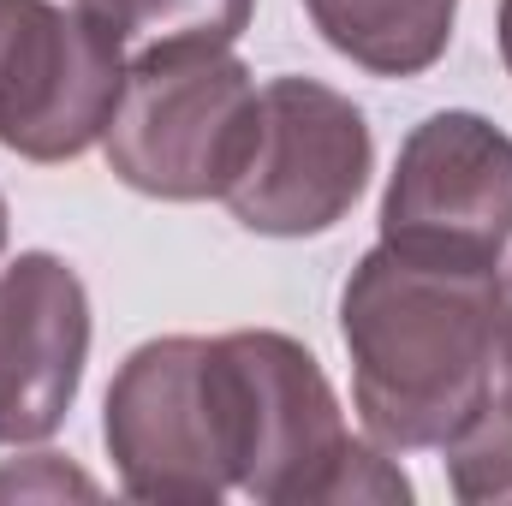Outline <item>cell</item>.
I'll return each mask as SVG.
<instances>
[{
    "instance_id": "obj_1",
    "label": "cell",
    "mask_w": 512,
    "mask_h": 506,
    "mask_svg": "<svg viewBox=\"0 0 512 506\" xmlns=\"http://www.w3.org/2000/svg\"><path fill=\"white\" fill-rule=\"evenodd\" d=\"M352 405L387 453L447 447L495 387L501 268L376 245L340 292Z\"/></svg>"
},
{
    "instance_id": "obj_2",
    "label": "cell",
    "mask_w": 512,
    "mask_h": 506,
    "mask_svg": "<svg viewBox=\"0 0 512 506\" xmlns=\"http://www.w3.org/2000/svg\"><path fill=\"white\" fill-rule=\"evenodd\" d=\"M233 489L262 506H399L411 477L358 441L316 352L274 328L215 334Z\"/></svg>"
},
{
    "instance_id": "obj_8",
    "label": "cell",
    "mask_w": 512,
    "mask_h": 506,
    "mask_svg": "<svg viewBox=\"0 0 512 506\" xmlns=\"http://www.w3.org/2000/svg\"><path fill=\"white\" fill-rule=\"evenodd\" d=\"M90 364V292L54 251L0 268V447L48 441Z\"/></svg>"
},
{
    "instance_id": "obj_13",
    "label": "cell",
    "mask_w": 512,
    "mask_h": 506,
    "mask_svg": "<svg viewBox=\"0 0 512 506\" xmlns=\"http://www.w3.org/2000/svg\"><path fill=\"white\" fill-rule=\"evenodd\" d=\"M495 376L512 387V268L501 274V346H495Z\"/></svg>"
},
{
    "instance_id": "obj_12",
    "label": "cell",
    "mask_w": 512,
    "mask_h": 506,
    "mask_svg": "<svg viewBox=\"0 0 512 506\" xmlns=\"http://www.w3.org/2000/svg\"><path fill=\"white\" fill-rule=\"evenodd\" d=\"M6 495H18V501H54V495H96V483L90 477H78L60 453H30L24 459V471H0V501Z\"/></svg>"
},
{
    "instance_id": "obj_7",
    "label": "cell",
    "mask_w": 512,
    "mask_h": 506,
    "mask_svg": "<svg viewBox=\"0 0 512 506\" xmlns=\"http://www.w3.org/2000/svg\"><path fill=\"white\" fill-rule=\"evenodd\" d=\"M382 239L411 256L501 268L512 245V137L471 108H441L399 143Z\"/></svg>"
},
{
    "instance_id": "obj_5",
    "label": "cell",
    "mask_w": 512,
    "mask_h": 506,
    "mask_svg": "<svg viewBox=\"0 0 512 506\" xmlns=\"http://www.w3.org/2000/svg\"><path fill=\"white\" fill-rule=\"evenodd\" d=\"M376 137L352 96L316 78H274L256 96V143L227 185V209L262 239L334 233L364 197Z\"/></svg>"
},
{
    "instance_id": "obj_6",
    "label": "cell",
    "mask_w": 512,
    "mask_h": 506,
    "mask_svg": "<svg viewBox=\"0 0 512 506\" xmlns=\"http://www.w3.org/2000/svg\"><path fill=\"white\" fill-rule=\"evenodd\" d=\"M126 66L84 6L0 0V149L42 167L78 161L114 120Z\"/></svg>"
},
{
    "instance_id": "obj_10",
    "label": "cell",
    "mask_w": 512,
    "mask_h": 506,
    "mask_svg": "<svg viewBox=\"0 0 512 506\" xmlns=\"http://www.w3.org/2000/svg\"><path fill=\"white\" fill-rule=\"evenodd\" d=\"M84 6L126 54L161 42H221L233 48L251 30L256 0H72Z\"/></svg>"
},
{
    "instance_id": "obj_11",
    "label": "cell",
    "mask_w": 512,
    "mask_h": 506,
    "mask_svg": "<svg viewBox=\"0 0 512 506\" xmlns=\"http://www.w3.org/2000/svg\"><path fill=\"white\" fill-rule=\"evenodd\" d=\"M447 453V483L465 506H501L512 501V387L495 381L477 417L441 447Z\"/></svg>"
},
{
    "instance_id": "obj_14",
    "label": "cell",
    "mask_w": 512,
    "mask_h": 506,
    "mask_svg": "<svg viewBox=\"0 0 512 506\" xmlns=\"http://www.w3.org/2000/svg\"><path fill=\"white\" fill-rule=\"evenodd\" d=\"M0 251H6V197H0Z\"/></svg>"
},
{
    "instance_id": "obj_4",
    "label": "cell",
    "mask_w": 512,
    "mask_h": 506,
    "mask_svg": "<svg viewBox=\"0 0 512 506\" xmlns=\"http://www.w3.org/2000/svg\"><path fill=\"white\" fill-rule=\"evenodd\" d=\"M102 441L131 501L215 506L221 495H233L215 340L203 334L143 340L108 387Z\"/></svg>"
},
{
    "instance_id": "obj_9",
    "label": "cell",
    "mask_w": 512,
    "mask_h": 506,
    "mask_svg": "<svg viewBox=\"0 0 512 506\" xmlns=\"http://www.w3.org/2000/svg\"><path fill=\"white\" fill-rule=\"evenodd\" d=\"M304 12L352 66L376 78H417L447 54L459 0H304Z\"/></svg>"
},
{
    "instance_id": "obj_3",
    "label": "cell",
    "mask_w": 512,
    "mask_h": 506,
    "mask_svg": "<svg viewBox=\"0 0 512 506\" xmlns=\"http://www.w3.org/2000/svg\"><path fill=\"white\" fill-rule=\"evenodd\" d=\"M256 78L221 42L137 48L102 131L108 167L161 203L227 197L256 143Z\"/></svg>"
}]
</instances>
